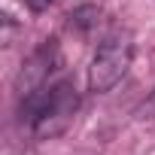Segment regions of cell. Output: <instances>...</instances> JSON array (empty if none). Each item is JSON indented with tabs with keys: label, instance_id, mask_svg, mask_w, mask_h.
I'll use <instances>...</instances> for the list:
<instances>
[{
	"label": "cell",
	"instance_id": "obj_6",
	"mask_svg": "<svg viewBox=\"0 0 155 155\" xmlns=\"http://www.w3.org/2000/svg\"><path fill=\"white\" fill-rule=\"evenodd\" d=\"M152 107H155V94H152Z\"/></svg>",
	"mask_w": 155,
	"mask_h": 155
},
{
	"label": "cell",
	"instance_id": "obj_5",
	"mask_svg": "<svg viewBox=\"0 0 155 155\" xmlns=\"http://www.w3.org/2000/svg\"><path fill=\"white\" fill-rule=\"evenodd\" d=\"M25 3H28L34 12H43V9H49V3H52V0H25Z\"/></svg>",
	"mask_w": 155,
	"mask_h": 155
},
{
	"label": "cell",
	"instance_id": "obj_2",
	"mask_svg": "<svg viewBox=\"0 0 155 155\" xmlns=\"http://www.w3.org/2000/svg\"><path fill=\"white\" fill-rule=\"evenodd\" d=\"M131 58H134V46H131V37L128 34H113L107 37L94 58H91V67H88V88L94 94H104L110 88H116L125 73L131 67Z\"/></svg>",
	"mask_w": 155,
	"mask_h": 155
},
{
	"label": "cell",
	"instance_id": "obj_1",
	"mask_svg": "<svg viewBox=\"0 0 155 155\" xmlns=\"http://www.w3.org/2000/svg\"><path fill=\"white\" fill-rule=\"evenodd\" d=\"M79 107V97H76V88L61 79V82H46L43 88H37L34 94L25 97L21 104V116H28L34 134L40 140L46 137H55L61 134L70 122H73V113Z\"/></svg>",
	"mask_w": 155,
	"mask_h": 155
},
{
	"label": "cell",
	"instance_id": "obj_3",
	"mask_svg": "<svg viewBox=\"0 0 155 155\" xmlns=\"http://www.w3.org/2000/svg\"><path fill=\"white\" fill-rule=\"evenodd\" d=\"M52 61H55V46H43L40 52L31 55V61L21 67L18 73V91L21 97L34 94L37 88H43L49 82V73H52Z\"/></svg>",
	"mask_w": 155,
	"mask_h": 155
},
{
	"label": "cell",
	"instance_id": "obj_4",
	"mask_svg": "<svg viewBox=\"0 0 155 155\" xmlns=\"http://www.w3.org/2000/svg\"><path fill=\"white\" fill-rule=\"evenodd\" d=\"M97 9L94 6H79L76 12H70V25H76L79 31H88V28H94L97 25Z\"/></svg>",
	"mask_w": 155,
	"mask_h": 155
}]
</instances>
